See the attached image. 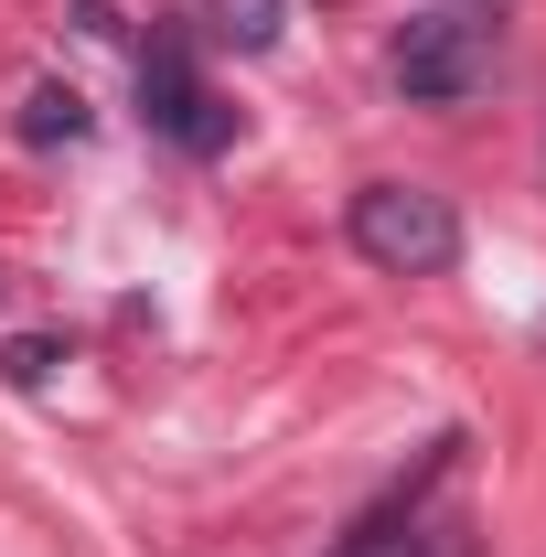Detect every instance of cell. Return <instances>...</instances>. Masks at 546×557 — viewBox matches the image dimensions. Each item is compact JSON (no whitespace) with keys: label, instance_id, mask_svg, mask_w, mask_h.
Here are the masks:
<instances>
[{"label":"cell","instance_id":"1","mask_svg":"<svg viewBox=\"0 0 546 557\" xmlns=\"http://www.w3.org/2000/svg\"><path fill=\"white\" fill-rule=\"evenodd\" d=\"M353 247L386 278H439L461 258V214H450V194H429V183H364L353 194Z\"/></svg>","mask_w":546,"mask_h":557},{"label":"cell","instance_id":"2","mask_svg":"<svg viewBox=\"0 0 546 557\" xmlns=\"http://www.w3.org/2000/svg\"><path fill=\"white\" fill-rule=\"evenodd\" d=\"M139 119H150V139H172V150H194V161H214V150L236 139V119L214 108V86L194 75V44H183V33H150V44H139Z\"/></svg>","mask_w":546,"mask_h":557},{"label":"cell","instance_id":"3","mask_svg":"<svg viewBox=\"0 0 546 557\" xmlns=\"http://www.w3.org/2000/svg\"><path fill=\"white\" fill-rule=\"evenodd\" d=\"M386 65H397V86H408L418 108H461L482 75H493V44H482V22H461V11H418Z\"/></svg>","mask_w":546,"mask_h":557},{"label":"cell","instance_id":"4","mask_svg":"<svg viewBox=\"0 0 546 557\" xmlns=\"http://www.w3.org/2000/svg\"><path fill=\"white\" fill-rule=\"evenodd\" d=\"M214 44H236V54H269L278 33H289V0H204Z\"/></svg>","mask_w":546,"mask_h":557},{"label":"cell","instance_id":"5","mask_svg":"<svg viewBox=\"0 0 546 557\" xmlns=\"http://www.w3.org/2000/svg\"><path fill=\"white\" fill-rule=\"evenodd\" d=\"M22 139H86V97L75 86H33L22 97Z\"/></svg>","mask_w":546,"mask_h":557},{"label":"cell","instance_id":"6","mask_svg":"<svg viewBox=\"0 0 546 557\" xmlns=\"http://www.w3.org/2000/svg\"><path fill=\"white\" fill-rule=\"evenodd\" d=\"M343 557H429V536H386V525H364Z\"/></svg>","mask_w":546,"mask_h":557}]
</instances>
